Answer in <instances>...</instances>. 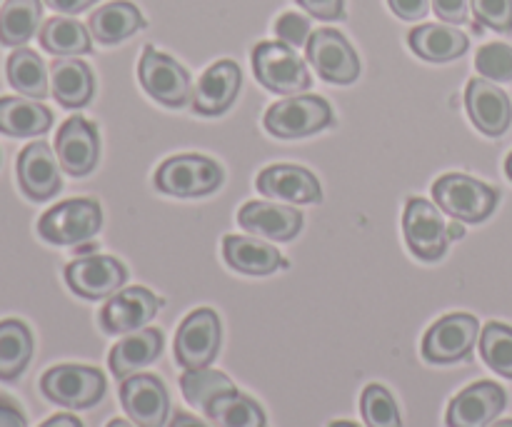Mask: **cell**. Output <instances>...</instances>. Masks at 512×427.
Listing matches in <instances>:
<instances>
[{
	"label": "cell",
	"instance_id": "1",
	"mask_svg": "<svg viewBox=\"0 0 512 427\" xmlns=\"http://www.w3.org/2000/svg\"><path fill=\"white\" fill-rule=\"evenodd\" d=\"M433 195L435 205L460 223H483L498 205V190L460 173L435 180Z\"/></svg>",
	"mask_w": 512,
	"mask_h": 427
},
{
	"label": "cell",
	"instance_id": "2",
	"mask_svg": "<svg viewBox=\"0 0 512 427\" xmlns=\"http://www.w3.org/2000/svg\"><path fill=\"white\" fill-rule=\"evenodd\" d=\"M223 168L203 155H175L155 173V188L175 198H200L223 185Z\"/></svg>",
	"mask_w": 512,
	"mask_h": 427
},
{
	"label": "cell",
	"instance_id": "3",
	"mask_svg": "<svg viewBox=\"0 0 512 427\" xmlns=\"http://www.w3.org/2000/svg\"><path fill=\"white\" fill-rule=\"evenodd\" d=\"M253 70L260 85L280 95H298L310 88L308 65L295 48L285 43L263 40L253 48Z\"/></svg>",
	"mask_w": 512,
	"mask_h": 427
},
{
	"label": "cell",
	"instance_id": "4",
	"mask_svg": "<svg viewBox=\"0 0 512 427\" xmlns=\"http://www.w3.org/2000/svg\"><path fill=\"white\" fill-rule=\"evenodd\" d=\"M333 123V108L318 95H293L270 105L265 113V130L275 138L293 140L320 133Z\"/></svg>",
	"mask_w": 512,
	"mask_h": 427
},
{
	"label": "cell",
	"instance_id": "5",
	"mask_svg": "<svg viewBox=\"0 0 512 427\" xmlns=\"http://www.w3.org/2000/svg\"><path fill=\"white\" fill-rule=\"evenodd\" d=\"M103 228V210L90 198H73L55 205L40 218L38 233L50 245H80Z\"/></svg>",
	"mask_w": 512,
	"mask_h": 427
},
{
	"label": "cell",
	"instance_id": "6",
	"mask_svg": "<svg viewBox=\"0 0 512 427\" xmlns=\"http://www.w3.org/2000/svg\"><path fill=\"white\" fill-rule=\"evenodd\" d=\"M45 398L68 410H88L105 398V375L88 365H58L40 378Z\"/></svg>",
	"mask_w": 512,
	"mask_h": 427
},
{
	"label": "cell",
	"instance_id": "7",
	"mask_svg": "<svg viewBox=\"0 0 512 427\" xmlns=\"http://www.w3.org/2000/svg\"><path fill=\"white\" fill-rule=\"evenodd\" d=\"M405 243L415 258L435 263L450 245V228L443 220V210L425 198H410L403 215Z\"/></svg>",
	"mask_w": 512,
	"mask_h": 427
},
{
	"label": "cell",
	"instance_id": "8",
	"mask_svg": "<svg viewBox=\"0 0 512 427\" xmlns=\"http://www.w3.org/2000/svg\"><path fill=\"white\" fill-rule=\"evenodd\" d=\"M480 323L468 313L440 318L423 338V358L433 365H453L470 358L478 345Z\"/></svg>",
	"mask_w": 512,
	"mask_h": 427
},
{
	"label": "cell",
	"instance_id": "9",
	"mask_svg": "<svg viewBox=\"0 0 512 427\" xmlns=\"http://www.w3.org/2000/svg\"><path fill=\"white\" fill-rule=\"evenodd\" d=\"M140 83L145 93L165 108H183L190 100V75L178 60L158 53L153 45H145L138 65Z\"/></svg>",
	"mask_w": 512,
	"mask_h": 427
},
{
	"label": "cell",
	"instance_id": "10",
	"mask_svg": "<svg viewBox=\"0 0 512 427\" xmlns=\"http://www.w3.org/2000/svg\"><path fill=\"white\" fill-rule=\"evenodd\" d=\"M310 65L318 70L323 80L333 85H350L360 75V58L348 43L345 35H340L333 28H320L310 35L305 45Z\"/></svg>",
	"mask_w": 512,
	"mask_h": 427
},
{
	"label": "cell",
	"instance_id": "11",
	"mask_svg": "<svg viewBox=\"0 0 512 427\" xmlns=\"http://www.w3.org/2000/svg\"><path fill=\"white\" fill-rule=\"evenodd\" d=\"M220 353V318L210 308L190 313L175 335V360L185 370L208 368Z\"/></svg>",
	"mask_w": 512,
	"mask_h": 427
},
{
	"label": "cell",
	"instance_id": "12",
	"mask_svg": "<svg viewBox=\"0 0 512 427\" xmlns=\"http://www.w3.org/2000/svg\"><path fill=\"white\" fill-rule=\"evenodd\" d=\"M125 278H128L125 265L108 255H83L65 268L68 288L85 300L113 298L125 285Z\"/></svg>",
	"mask_w": 512,
	"mask_h": 427
},
{
	"label": "cell",
	"instance_id": "13",
	"mask_svg": "<svg viewBox=\"0 0 512 427\" xmlns=\"http://www.w3.org/2000/svg\"><path fill=\"white\" fill-rule=\"evenodd\" d=\"M55 155L60 168L73 178L93 173L100 160V138L95 125L80 115L65 120L55 138Z\"/></svg>",
	"mask_w": 512,
	"mask_h": 427
},
{
	"label": "cell",
	"instance_id": "14",
	"mask_svg": "<svg viewBox=\"0 0 512 427\" xmlns=\"http://www.w3.org/2000/svg\"><path fill=\"white\" fill-rule=\"evenodd\" d=\"M120 403L138 427H163L170 413L168 388L155 375H130L123 380Z\"/></svg>",
	"mask_w": 512,
	"mask_h": 427
},
{
	"label": "cell",
	"instance_id": "15",
	"mask_svg": "<svg viewBox=\"0 0 512 427\" xmlns=\"http://www.w3.org/2000/svg\"><path fill=\"white\" fill-rule=\"evenodd\" d=\"M163 308V300L155 298L150 290L145 288H125L118 290L108 303L100 310V328L110 335H125L135 333L143 325L158 315Z\"/></svg>",
	"mask_w": 512,
	"mask_h": 427
},
{
	"label": "cell",
	"instance_id": "16",
	"mask_svg": "<svg viewBox=\"0 0 512 427\" xmlns=\"http://www.w3.org/2000/svg\"><path fill=\"white\" fill-rule=\"evenodd\" d=\"M505 405H508L505 390L498 383L483 380L455 395L453 403L448 405L445 423L448 427H488L498 420Z\"/></svg>",
	"mask_w": 512,
	"mask_h": 427
},
{
	"label": "cell",
	"instance_id": "17",
	"mask_svg": "<svg viewBox=\"0 0 512 427\" xmlns=\"http://www.w3.org/2000/svg\"><path fill=\"white\" fill-rule=\"evenodd\" d=\"M465 105H468L470 120L475 128L485 135H503L512 123V105L505 90H500L493 80L473 78L465 90Z\"/></svg>",
	"mask_w": 512,
	"mask_h": 427
},
{
	"label": "cell",
	"instance_id": "18",
	"mask_svg": "<svg viewBox=\"0 0 512 427\" xmlns=\"http://www.w3.org/2000/svg\"><path fill=\"white\" fill-rule=\"evenodd\" d=\"M255 188L265 198L283 200V203L308 205L323 198L318 178L300 165H270L255 180Z\"/></svg>",
	"mask_w": 512,
	"mask_h": 427
},
{
	"label": "cell",
	"instance_id": "19",
	"mask_svg": "<svg viewBox=\"0 0 512 427\" xmlns=\"http://www.w3.org/2000/svg\"><path fill=\"white\" fill-rule=\"evenodd\" d=\"M243 85V75L233 60H218L198 80L193 95V110L200 115H220L235 103Z\"/></svg>",
	"mask_w": 512,
	"mask_h": 427
},
{
	"label": "cell",
	"instance_id": "20",
	"mask_svg": "<svg viewBox=\"0 0 512 427\" xmlns=\"http://www.w3.org/2000/svg\"><path fill=\"white\" fill-rule=\"evenodd\" d=\"M238 223L248 233L258 235V238L288 243V240H293L303 230V215H300L298 208H290V205L258 203V200H253V203H245L240 208Z\"/></svg>",
	"mask_w": 512,
	"mask_h": 427
},
{
	"label": "cell",
	"instance_id": "21",
	"mask_svg": "<svg viewBox=\"0 0 512 427\" xmlns=\"http://www.w3.org/2000/svg\"><path fill=\"white\" fill-rule=\"evenodd\" d=\"M48 143H33L18 155V183L35 203L50 200L60 190V170Z\"/></svg>",
	"mask_w": 512,
	"mask_h": 427
},
{
	"label": "cell",
	"instance_id": "22",
	"mask_svg": "<svg viewBox=\"0 0 512 427\" xmlns=\"http://www.w3.org/2000/svg\"><path fill=\"white\" fill-rule=\"evenodd\" d=\"M160 353H163V333L155 328H140L110 350V373L118 380H128L130 375H138L140 368L155 363Z\"/></svg>",
	"mask_w": 512,
	"mask_h": 427
},
{
	"label": "cell",
	"instance_id": "23",
	"mask_svg": "<svg viewBox=\"0 0 512 427\" xmlns=\"http://www.w3.org/2000/svg\"><path fill=\"white\" fill-rule=\"evenodd\" d=\"M95 93L93 70L78 58H58L50 65V95L63 108H83Z\"/></svg>",
	"mask_w": 512,
	"mask_h": 427
},
{
	"label": "cell",
	"instance_id": "24",
	"mask_svg": "<svg viewBox=\"0 0 512 427\" xmlns=\"http://www.w3.org/2000/svg\"><path fill=\"white\" fill-rule=\"evenodd\" d=\"M223 258L230 268L245 275H270L285 268V258L278 248L248 235H228L223 240Z\"/></svg>",
	"mask_w": 512,
	"mask_h": 427
},
{
	"label": "cell",
	"instance_id": "25",
	"mask_svg": "<svg viewBox=\"0 0 512 427\" xmlns=\"http://www.w3.org/2000/svg\"><path fill=\"white\" fill-rule=\"evenodd\" d=\"M408 43L418 58L430 60V63H448V60L468 53L470 40L463 30L453 28V25L430 23L410 30Z\"/></svg>",
	"mask_w": 512,
	"mask_h": 427
},
{
	"label": "cell",
	"instance_id": "26",
	"mask_svg": "<svg viewBox=\"0 0 512 427\" xmlns=\"http://www.w3.org/2000/svg\"><path fill=\"white\" fill-rule=\"evenodd\" d=\"M88 28L98 43L115 45L120 40L130 38L133 33H138L140 28H145V18L128 0H113V3L103 5V8H98L90 15Z\"/></svg>",
	"mask_w": 512,
	"mask_h": 427
},
{
	"label": "cell",
	"instance_id": "27",
	"mask_svg": "<svg viewBox=\"0 0 512 427\" xmlns=\"http://www.w3.org/2000/svg\"><path fill=\"white\" fill-rule=\"evenodd\" d=\"M53 113L28 98H0V133L10 138H33L48 133Z\"/></svg>",
	"mask_w": 512,
	"mask_h": 427
},
{
	"label": "cell",
	"instance_id": "28",
	"mask_svg": "<svg viewBox=\"0 0 512 427\" xmlns=\"http://www.w3.org/2000/svg\"><path fill=\"white\" fill-rule=\"evenodd\" d=\"M33 358V335L20 320L0 323V380L13 383L28 368Z\"/></svg>",
	"mask_w": 512,
	"mask_h": 427
},
{
	"label": "cell",
	"instance_id": "29",
	"mask_svg": "<svg viewBox=\"0 0 512 427\" xmlns=\"http://www.w3.org/2000/svg\"><path fill=\"white\" fill-rule=\"evenodd\" d=\"M40 45H43L48 53H53L55 58H75V55H85L93 50L90 43V33L80 20L68 18H50L48 23L40 28L38 33Z\"/></svg>",
	"mask_w": 512,
	"mask_h": 427
},
{
	"label": "cell",
	"instance_id": "30",
	"mask_svg": "<svg viewBox=\"0 0 512 427\" xmlns=\"http://www.w3.org/2000/svg\"><path fill=\"white\" fill-rule=\"evenodd\" d=\"M5 75H8V83L25 98H48V70H45L40 55L30 48H18L15 53H10L8 63H5Z\"/></svg>",
	"mask_w": 512,
	"mask_h": 427
},
{
	"label": "cell",
	"instance_id": "31",
	"mask_svg": "<svg viewBox=\"0 0 512 427\" xmlns=\"http://www.w3.org/2000/svg\"><path fill=\"white\" fill-rule=\"evenodd\" d=\"M40 0H5L0 8V43L8 48H23L38 33Z\"/></svg>",
	"mask_w": 512,
	"mask_h": 427
},
{
	"label": "cell",
	"instance_id": "32",
	"mask_svg": "<svg viewBox=\"0 0 512 427\" xmlns=\"http://www.w3.org/2000/svg\"><path fill=\"white\" fill-rule=\"evenodd\" d=\"M203 413L218 427H265L263 408L238 390H230V393L210 400Z\"/></svg>",
	"mask_w": 512,
	"mask_h": 427
},
{
	"label": "cell",
	"instance_id": "33",
	"mask_svg": "<svg viewBox=\"0 0 512 427\" xmlns=\"http://www.w3.org/2000/svg\"><path fill=\"white\" fill-rule=\"evenodd\" d=\"M180 390H183L185 400L195 408H205L210 400H215L218 395L230 393L235 390V385L230 383L228 375L218 373V370L210 368H198V370H185L180 375Z\"/></svg>",
	"mask_w": 512,
	"mask_h": 427
},
{
	"label": "cell",
	"instance_id": "34",
	"mask_svg": "<svg viewBox=\"0 0 512 427\" xmlns=\"http://www.w3.org/2000/svg\"><path fill=\"white\" fill-rule=\"evenodd\" d=\"M480 355L490 370L512 380V328L503 323L485 325L480 335Z\"/></svg>",
	"mask_w": 512,
	"mask_h": 427
},
{
	"label": "cell",
	"instance_id": "35",
	"mask_svg": "<svg viewBox=\"0 0 512 427\" xmlns=\"http://www.w3.org/2000/svg\"><path fill=\"white\" fill-rule=\"evenodd\" d=\"M360 413L368 427H403L398 403L383 385H368L360 398Z\"/></svg>",
	"mask_w": 512,
	"mask_h": 427
},
{
	"label": "cell",
	"instance_id": "36",
	"mask_svg": "<svg viewBox=\"0 0 512 427\" xmlns=\"http://www.w3.org/2000/svg\"><path fill=\"white\" fill-rule=\"evenodd\" d=\"M475 68L485 80L510 83L512 80V48L505 43H488L478 50Z\"/></svg>",
	"mask_w": 512,
	"mask_h": 427
},
{
	"label": "cell",
	"instance_id": "37",
	"mask_svg": "<svg viewBox=\"0 0 512 427\" xmlns=\"http://www.w3.org/2000/svg\"><path fill=\"white\" fill-rule=\"evenodd\" d=\"M475 20L498 33L512 30V0H470Z\"/></svg>",
	"mask_w": 512,
	"mask_h": 427
},
{
	"label": "cell",
	"instance_id": "38",
	"mask_svg": "<svg viewBox=\"0 0 512 427\" xmlns=\"http://www.w3.org/2000/svg\"><path fill=\"white\" fill-rule=\"evenodd\" d=\"M275 35H278L280 43L290 45V48H303V45H308L313 30H310V20L305 15L285 13L275 23Z\"/></svg>",
	"mask_w": 512,
	"mask_h": 427
},
{
	"label": "cell",
	"instance_id": "39",
	"mask_svg": "<svg viewBox=\"0 0 512 427\" xmlns=\"http://www.w3.org/2000/svg\"><path fill=\"white\" fill-rule=\"evenodd\" d=\"M298 5L318 20L343 18V0H298Z\"/></svg>",
	"mask_w": 512,
	"mask_h": 427
},
{
	"label": "cell",
	"instance_id": "40",
	"mask_svg": "<svg viewBox=\"0 0 512 427\" xmlns=\"http://www.w3.org/2000/svg\"><path fill=\"white\" fill-rule=\"evenodd\" d=\"M433 10L450 25H463L468 20V0H433Z\"/></svg>",
	"mask_w": 512,
	"mask_h": 427
},
{
	"label": "cell",
	"instance_id": "41",
	"mask_svg": "<svg viewBox=\"0 0 512 427\" xmlns=\"http://www.w3.org/2000/svg\"><path fill=\"white\" fill-rule=\"evenodd\" d=\"M388 3L403 20H420L428 15V0H388Z\"/></svg>",
	"mask_w": 512,
	"mask_h": 427
},
{
	"label": "cell",
	"instance_id": "42",
	"mask_svg": "<svg viewBox=\"0 0 512 427\" xmlns=\"http://www.w3.org/2000/svg\"><path fill=\"white\" fill-rule=\"evenodd\" d=\"M25 415L13 400L0 398V427H25Z\"/></svg>",
	"mask_w": 512,
	"mask_h": 427
},
{
	"label": "cell",
	"instance_id": "43",
	"mask_svg": "<svg viewBox=\"0 0 512 427\" xmlns=\"http://www.w3.org/2000/svg\"><path fill=\"white\" fill-rule=\"evenodd\" d=\"M43 3L63 15H78L83 13V10H88L90 5L98 3V0H43Z\"/></svg>",
	"mask_w": 512,
	"mask_h": 427
},
{
	"label": "cell",
	"instance_id": "44",
	"mask_svg": "<svg viewBox=\"0 0 512 427\" xmlns=\"http://www.w3.org/2000/svg\"><path fill=\"white\" fill-rule=\"evenodd\" d=\"M168 427H210V425H205L203 420H198L190 413H175Z\"/></svg>",
	"mask_w": 512,
	"mask_h": 427
},
{
	"label": "cell",
	"instance_id": "45",
	"mask_svg": "<svg viewBox=\"0 0 512 427\" xmlns=\"http://www.w3.org/2000/svg\"><path fill=\"white\" fill-rule=\"evenodd\" d=\"M40 427H83L78 418H73V415H53L50 420H45Z\"/></svg>",
	"mask_w": 512,
	"mask_h": 427
},
{
	"label": "cell",
	"instance_id": "46",
	"mask_svg": "<svg viewBox=\"0 0 512 427\" xmlns=\"http://www.w3.org/2000/svg\"><path fill=\"white\" fill-rule=\"evenodd\" d=\"M463 235H465L463 225H453V228H450V240H453V238H463Z\"/></svg>",
	"mask_w": 512,
	"mask_h": 427
},
{
	"label": "cell",
	"instance_id": "47",
	"mask_svg": "<svg viewBox=\"0 0 512 427\" xmlns=\"http://www.w3.org/2000/svg\"><path fill=\"white\" fill-rule=\"evenodd\" d=\"M105 427H138L135 423H128V420H110Z\"/></svg>",
	"mask_w": 512,
	"mask_h": 427
},
{
	"label": "cell",
	"instance_id": "48",
	"mask_svg": "<svg viewBox=\"0 0 512 427\" xmlns=\"http://www.w3.org/2000/svg\"><path fill=\"white\" fill-rule=\"evenodd\" d=\"M330 427H358L355 423H348V420H338V423H333Z\"/></svg>",
	"mask_w": 512,
	"mask_h": 427
},
{
	"label": "cell",
	"instance_id": "49",
	"mask_svg": "<svg viewBox=\"0 0 512 427\" xmlns=\"http://www.w3.org/2000/svg\"><path fill=\"white\" fill-rule=\"evenodd\" d=\"M490 427H512V420H498V423H493Z\"/></svg>",
	"mask_w": 512,
	"mask_h": 427
},
{
	"label": "cell",
	"instance_id": "50",
	"mask_svg": "<svg viewBox=\"0 0 512 427\" xmlns=\"http://www.w3.org/2000/svg\"><path fill=\"white\" fill-rule=\"evenodd\" d=\"M505 173H508V178L512 180V153H510V158H508V163H505Z\"/></svg>",
	"mask_w": 512,
	"mask_h": 427
}]
</instances>
